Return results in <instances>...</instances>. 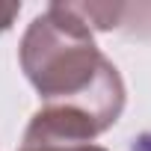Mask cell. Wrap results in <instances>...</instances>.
<instances>
[{
	"mask_svg": "<svg viewBox=\"0 0 151 151\" xmlns=\"http://www.w3.org/2000/svg\"><path fill=\"white\" fill-rule=\"evenodd\" d=\"M18 56L27 80L45 104L86 92L110 62L71 3H50L36 15L24 30Z\"/></svg>",
	"mask_w": 151,
	"mask_h": 151,
	"instance_id": "6da1fadb",
	"label": "cell"
},
{
	"mask_svg": "<svg viewBox=\"0 0 151 151\" xmlns=\"http://www.w3.org/2000/svg\"><path fill=\"white\" fill-rule=\"evenodd\" d=\"M124 110V80L113 62L98 80L74 98L47 101L30 119L21 145H89L110 130Z\"/></svg>",
	"mask_w": 151,
	"mask_h": 151,
	"instance_id": "7a4b0ae2",
	"label": "cell"
},
{
	"mask_svg": "<svg viewBox=\"0 0 151 151\" xmlns=\"http://www.w3.org/2000/svg\"><path fill=\"white\" fill-rule=\"evenodd\" d=\"M18 12H21V3H15V0H0V33H6L15 24Z\"/></svg>",
	"mask_w": 151,
	"mask_h": 151,
	"instance_id": "3957f363",
	"label": "cell"
},
{
	"mask_svg": "<svg viewBox=\"0 0 151 151\" xmlns=\"http://www.w3.org/2000/svg\"><path fill=\"white\" fill-rule=\"evenodd\" d=\"M21 151H107L101 145H21Z\"/></svg>",
	"mask_w": 151,
	"mask_h": 151,
	"instance_id": "277c9868",
	"label": "cell"
},
{
	"mask_svg": "<svg viewBox=\"0 0 151 151\" xmlns=\"http://www.w3.org/2000/svg\"><path fill=\"white\" fill-rule=\"evenodd\" d=\"M127 151H151V133H139V136H133Z\"/></svg>",
	"mask_w": 151,
	"mask_h": 151,
	"instance_id": "5b68a950",
	"label": "cell"
}]
</instances>
